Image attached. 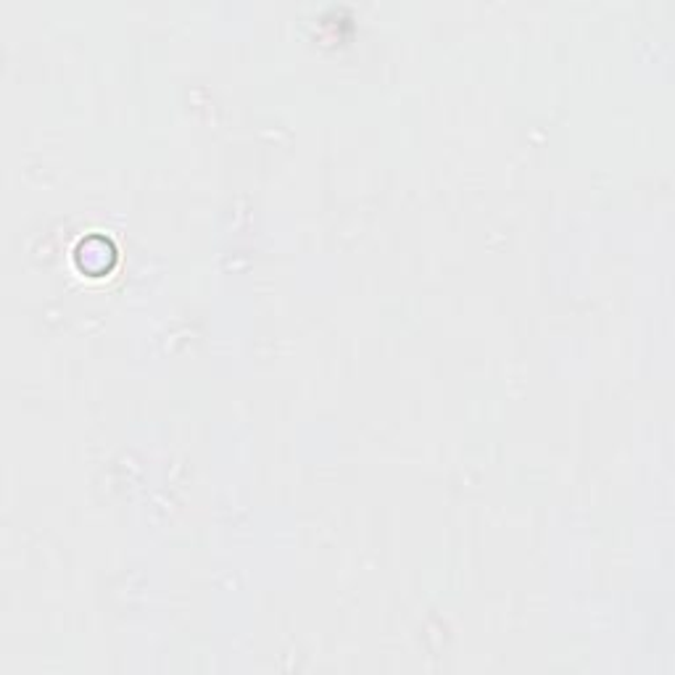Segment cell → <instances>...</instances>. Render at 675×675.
I'll return each instance as SVG.
<instances>
[{
	"instance_id": "cell-1",
	"label": "cell",
	"mask_w": 675,
	"mask_h": 675,
	"mask_svg": "<svg viewBox=\"0 0 675 675\" xmlns=\"http://www.w3.org/2000/svg\"><path fill=\"white\" fill-rule=\"evenodd\" d=\"M74 265L87 278H106L117 267V246L109 235H85L74 248Z\"/></svg>"
}]
</instances>
